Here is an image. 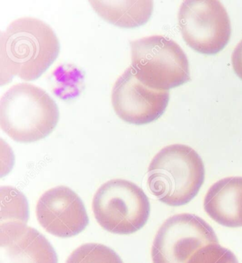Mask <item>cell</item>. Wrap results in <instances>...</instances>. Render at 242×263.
Returning a JSON list of instances; mask_svg holds the SVG:
<instances>
[{"label":"cell","instance_id":"1","mask_svg":"<svg viewBox=\"0 0 242 263\" xmlns=\"http://www.w3.org/2000/svg\"><path fill=\"white\" fill-rule=\"evenodd\" d=\"M60 53V43L52 28L34 17L14 20L0 36L2 85L17 77L24 81L38 79Z\"/></svg>","mask_w":242,"mask_h":263},{"label":"cell","instance_id":"2","mask_svg":"<svg viewBox=\"0 0 242 263\" xmlns=\"http://www.w3.org/2000/svg\"><path fill=\"white\" fill-rule=\"evenodd\" d=\"M206 170L193 148L175 144L163 148L148 168L147 185L157 199L170 206L187 204L198 194Z\"/></svg>","mask_w":242,"mask_h":263},{"label":"cell","instance_id":"3","mask_svg":"<svg viewBox=\"0 0 242 263\" xmlns=\"http://www.w3.org/2000/svg\"><path fill=\"white\" fill-rule=\"evenodd\" d=\"M58 105L43 89L17 83L0 101V125L9 138L30 143L46 138L59 120Z\"/></svg>","mask_w":242,"mask_h":263},{"label":"cell","instance_id":"4","mask_svg":"<svg viewBox=\"0 0 242 263\" xmlns=\"http://www.w3.org/2000/svg\"><path fill=\"white\" fill-rule=\"evenodd\" d=\"M135 77L149 88L169 90L190 81L189 63L174 41L160 35L130 42Z\"/></svg>","mask_w":242,"mask_h":263},{"label":"cell","instance_id":"5","mask_svg":"<svg viewBox=\"0 0 242 263\" xmlns=\"http://www.w3.org/2000/svg\"><path fill=\"white\" fill-rule=\"evenodd\" d=\"M150 210L149 200L144 191L125 179L107 181L92 200V211L97 223L114 234H132L141 229L149 219Z\"/></svg>","mask_w":242,"mask_h":263},{"label":"cell","instance_id":"6","mask_svg":"<svg viewBox=\"0 0 242 263\" xmlns=\"http://www.w3.org/2000/svg\"><path fill=\"white\" fill-rule=\"evenodd\" d=\"M178 25L186 44L204 54L219 53L230 40V17L219 1H185Z\"/></svg>","mask_w":242,"mask_h":263},{"label":"cell","instance_id":"7","mask_svg":"<svg viewBox=\"0 0 242 263\" xmlns=\"http://www.w3.org/2000/svg\"><path fill=\"white\" fill-rule=\"evenodd\" d=\"M218 242L213 229L202 218L191 214H176L158 229L151 257L153 263H188L201 248Z\"/></svg>","mask_w":242,"mask_h":263},{"label":"cell","instance_id":"8","mask_svg":"<svg viewBox=\"0 0 242 263\" xmlns=\"http://www.w3.org/2000/svg\"><path fill=\"white\" fill-rule=\"evenodd\" d=\"M169 101V90H157L145 86L135 77L131 66L118 78L112 88L114 112L129 124L152 123L164 114Z\"/></svg>","mask_w":242,"mask_h":263},{"label":"cell","instance_id":"9","mask_svg":"<svg viewBox=\"0 0 242 263\" xmlns=\"http://www.w3.org/2000/svg\"><path fill=\"white\" fill-rule=\"evenodd\" d=\"M36 214L40 225L59 238L76 236L89 223L80 196L67 186L54 187L42 194L37 202Z\"/></svg>","mask_w":242,"mask_h":263},{"label":"cell","instance_id":"10","mask_svg":"<svg viewBox=\"0 0 242 263\" xmlns=\"http://www.w3.org/2000/svg\"><path fill=\"white\" fill-rule=\"evenodd\" d=\"M0 263H58L49 240L20 222L0 224Z\"/></svg>","mask_w":242,"mask_h":263},{"label":"cell","instance_id":"11","mask_svg":"<svg viewBox=\"0 0 242 263\" xmlns=\"http://www.w3.org/2000/svg\"><path fill=\"white\" fill-rule=\"evenodd\" d=\"M203 205L207 214L219 225L242 227V177L225 178L212 185Z\"/></svg>","mask_w":242,"mask_h":263},{"label":"cell","instance_id":"12","mask_svg":"<svg viewBox=\"0 0 242 263\" xmlns=\"http://www.w3.org/2000/svg\"><path fill=\"white\" fill-rule=\"evenodd\" d=\"M94 10L105 21L122 28L145 25L153 9L152 1H89Z\"/></svg>","mask_w":242,"mask_h":263},{"label":"cell","instance_id":"13","mask_svg":"<svg viewBox=\"0 0 242 263\" xmlns=\"http://www.w3.org/2000/svg\"><path fill=\"white\" fill-rule=\"evenodd\" d=\"M1 218L0 224L7 222L27 223L29 218V205L25 196L14 187L0 188Z\"/></svg>","mask_w":242,"mask_h":263},{"label":"cell","instance_id":"14","mask_svg":"<svg viewBox=\"0 0 242 263\" xmlns=\"http://www.w3.org/2000/svg\"><path fill=\"white\" fill-rule=\"evenodd\" d=\"M66 263H123L119 255L108 246L99 243L80 246L68 257Z\"/></svg>","mask_w":242,"mask_h":263},{"label":"cell","instance_id":"15","mask_svg":"<svg viewBox=\"0 0 242 263\" xmlns=\"http://www.w3.org/2000/svg\"><path fill=\"white\" fill-rule=\"evenodd\" d=\"M188 263H239V261L230 250L218 242L201 248L190 257Z\"/></svg>","mask_w":242,"mask_h":263},{"label":"cell","instance_id":"16","mask_svg":"<svg viewBox=\"0 0 242 263\" xmlns=\"http://www.w3.org/2000/svg\"><path fill=\"white\" fill-rule=\"evenodd\" d=\"M232 62L236 75L242 80V40L234 50L232 55Z\"/></svg>","mask_w":242,"mask_h":263}]
</instances>
